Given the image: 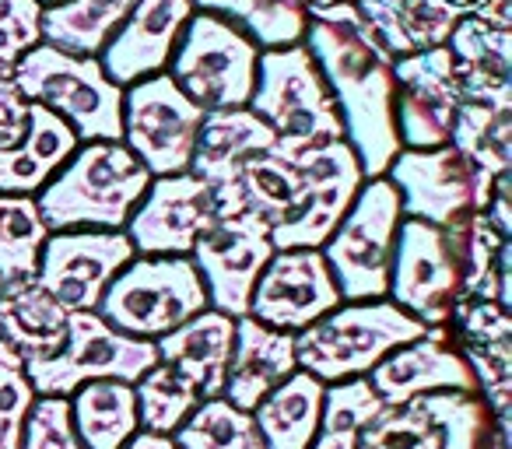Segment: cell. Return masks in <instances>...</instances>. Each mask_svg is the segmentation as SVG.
<instances>
[{
	"label": "cell",
	"instance_id": "6da1fadb",
	"mask_svg": "<svg viewBox=\"0 0 512 449\" xmlns=\"http://www.w3.org/2000/svg\"><path fill=\"white\" fill-rule=\"evenodd\" d=\"M306 11L309 25L302 46L316 60L334 95L344 141L358 155L365 179L386 176L400 151L397 116H393V99H397L393 57L365 29L355 0L309 4Z\"/></svg>",
	"mask_w": 512,
	"mask_h": 449
},
{
	"label": "cell",
	"instance_id": "7a4b0ae2",
	"mask_svg": "<svg viewBox=\"0 0 512 449\" xmlns=\"http://www.w3.org/2000/svg\"><path fill=\"white\" fill-rule=\"evenodd\" d=\"M151 172L123 141L78 144L64 169L36 193V207L50 232L102 229L123 232L127 218L148 193Z\"/></svg>",
	"mask_w": 512,
	"mask_h": 449
},
{
	"label": "cell",
	"instance_id": "3957f363",
	"mask_svg": "<svg viewBox=\"0 0 512 449\" xmlns=\"http://www.w3.org/2000/svg\"><path fill=\"white\" fill-rule=\"evenodd\" d=\"M425 323L393 306L390 299L341 302L295 334V362L320 383L369 376L390 351L425 334Z\"/></svg>",
	"mask_w": 512,
	"mask_h": 449
},
{
	"label": "cell",
	"instance_id": "277c9868",
	"mask_svg": "<svg viewBox=\"0 0 512 449\" xmlns=\"http://www.w3.org/2000/svg\"><path fill=\"white\" fill-rule=\"evenodd\" d=\"M246 106L274 130L278 151L285 155L344 141V123L337 116L334 95L302 43L260 53L256 85Z\"/></svg>",
	"mask_w": 512,
	"mask_h": 449
},
{
	"label": "cell",
	"instance_id": "5b68a950",
	"mask_svg": "<svg viewBox=\"0 0 512 449\" xmlns=\"http://www.w3.org/2000/svg\"><path fill=\"white\" fill-rule=\"evenodd\" d=\"M11 81L29 102L57 113L81 144L123 137V88L109 81L99 57H74L39 43L18 60Z\"/></svg>",
	"mask_w": 512,
	"mask_h": 449
},
{
	"label": "cell",
	"instance_id": "8992f818",
	"mask_svg": "<svg viewBox=\"0 0 512 449\" xmlns=\"http://www.w3.org/2000/svg\"><path fill=\"white\" fill-rule=\"evenodd\" d=\"M400 221V197L390 179H365L337 229L320 246L341 302L386 299Z\"/></svg>",
	"mask_w": 512,
	"mask_h": 449
},
{
	"label": "cell",
	"instance_id": "52a82bcc",
	"mask_svg": "<svg viewBox=\"0 0 512 449\" xmlns=\"http://www.w3.org/2000/svg\"><path fill=\"white\" fill-rule=\"evenodd\" d=\"M204 309L211 306L190 257H134L109 281L95 313L120 334L158 341Z\"/></svg>",
	"mask_w": 512,
	"mask_h": 449
},
{
	"label": "cell",
	"instance_id": "ba28073f",
	"mask_svg": "<svg viewBox=\"0 0 512 449\" xmlns=\"http://www.w3.org/2000/svg\"><path fill=\"white\" fill-rule=\"evenodd\" d=\"M498 421L481 393H425L407 404H386L358 432V449H505Z\"/></svg>",
	"mask_w": 512,
	"mask_h": 449
},
{
	"label": "cell",
	"instance_id": "9c48e42d",
	"mask_svg": "<svg viewBox=\"0 0 512 449\" xmlns=\"http://www.w3.org/2000/svg\"><path fill=\"white\" fill-rule=\"evenodd\" d=\"M256 64H260V46L253 39L242 36L225 18L193 11L165 74L204 113H211V109L246 106L256 85Z\"/></svg>",
	"mask_w": 512,
	"mask_h": 449
},
{
	"label": "cell",
	"instance_id": "30bf717a",
	"mask_svg": "<svg viewBox=\"0 0 512 449\" xmlns=\"http://www.w3.org/2000/svg\"><path fill=\"white\" fill-rule=\"evenodd\" d=\"M158 365L155 341L120 334L99 313H67L64 344L53 358L25 365L36 397H71L92 379H120L134 386Z\"/></svg>",
	"mask_w": 512,
	"mask_h": 449
},
{
	"label": "cell",
	"instance_id": "8fae6325",
	"mask_svg": "<svg viewBox=\"0 0 512 449\" xmlns=\"http://www.w3.org/2000/svg\"><path fill=\"white\" fill-rule=\"evenodd\" d=\"M400 197V214L425 225H453L463 214L484 211L498 179L470 162L453 144L439 148H400L386 169ZM505 179V176H502Z\"/></svg>",
	"mask_w": 512,
	"mask_h": 449
},
{
	"label": "cell",
	"instance_id": "7c38bea8",
	"mask_svg": "<svg viewBox=\"0 0 512 449\" xmlns=\"http://www.w3.org/2000/svg\"><path fill=\"white\" fill-rule=\"evenodd\" d=\"M200 120H204V109L165 71L123 88L120 141L151 176L190 172Z\"/></svg>",
	"mask_w": 512,
	"mask_h": 449
},
{
	"label": "cell",
	"instance_id": "4fadbf2b",
	"mask_svg": "<svg viewBox=\"0 0 512 449\" xmlns=\"http://www.w3.org/2000/svg\"><path fill=\"white\" fill-rule=\"evenodd\" d=\"M271 257V225L249 211L214 218L190 253L193 267L204 281L207 306L232 320L246 316L253 285Z\"/></svg>",
	"mask_w": 512,
	"mask_h": 449
},
{
	"label": "cell",
	"instance_id": "5bb4252c",
	"mask_svg": "<svg viewBox=\"0 0 512 449\" xmlns=\"http://www.w3.org/2000/svg\"><path fill=\"white\" fill-rule=\"evenodd\" d=\"M127 232L71 229L50 232L39 253L32 278L67 309V313H92L99 309L109 281L134 260Z\"/></svg>",
	"mask_w": 512,
	"mask_h": 449
},
{
	"label": "cell",
	"instance_id": "9a60e30c",
	"mask_svg": "<svg viewBox=\"0 0 512 449\" xmlns=\"http://www.w3.org/2000/svg\"><path fill=\"white\" fill-rule=\"evenodd\" d=\"M386 299L425 327H453L460 306V281L439 225L404 218L397 229Z\"/></svg>",
	"mask_w": 512,
	"mask_h": 449
},
{
	"label": "cell",
	"instance_id": "2e32d148",
	"mask_svg": "<svg viewBox=\"0 0 512 449\" xmlns=\"http://www.w3.org/2000/svg\"><path fill=\"white\" fill-rule=\"evenodd\" d=\"M214 218L218 207L211 186L193 172H176L151 176L148 193L134 207L123 232L137 257H190Z\"/></svg>",
	"mask_w": 512,
	"mask_h": 449
},
{
	"label": "cell",
	"instance_id": "e0dca14e",
	"mask_svg": "<svg viewBox=\"0 0 512 449\" xmlns=\"http://www.w3.org/2000/svg\"><path fill=\"white\" fill-rule=\"evenodd\" d=\"M337 306L341 292L320 250H274L253 285L246 316L285 334H302Z\"/></svg>",
	"mask_w": 512,
	"mask_h": 449
},
{
	"label": "cell",
	"instance_id": "ac0fdd59",
	"mask_svg": "<svg viewBox=\"0 0 512 449\" xmlns=\"http://www.w3.org/2000/svg\"><path fill=\"white\" fill-rule=\"evenodd\" d=\"M292 158L306 172V204L288 225L271 232V243L274 250H320L365 183L362 165L348 141L306 148Z\"/></svg>",
	"mask_w": 512,
	"mask_h": 449
},
{
	"label": "cell",
	"instance_id": "d6986e66",
	"mask_svg": "<svg viewBox=\"0 0 512 449\" xmlns=\"http://www.w3.org/2000/svg\"><path fill=\"white\" fill-rule=\"evenodd\" d=\"M393 81H397V116L400 148H439L449 144L453 116L460 106V81L453 71V57L446 46L411 53L393 60Z\"/></svg>",
	"mask_w": 512,
	"mask_h": 449
},
{
	"label": "cell",
	"instance_id": "ffe728a7",
	"mask_svg": "<svg viewBox=\"0 0 512 449\" xmlns=\"http://www.w3.org/2000/svg\"><path fill=\"white\" fill-rule=\"evenodd\" d=\"M365 379L390 407L442 390L477 393V379L449 327H428L421 337L400 344Z\"/></svg>",
	"mask_w": 512,
	"mask_h": 449
},
{
	"label": "cell",
	"instance_id": "44dd1931",
	"mask_svg": "<svg viewBox=\"0 0 512 449\" xmlns=\"http://www.w3.org/2000/svg\"><path fill=\"white\" fill-rule=\"evenodd\" d=\"M190 15V0H137L106 43V50L99 53V64L109 81L127 88L141 78L162 74Z\"/></svg>",
	"mask_w": 512,
	"mask_h": 449
},
{
	"label": "cell",
	"instance_id": "7402d4cb",
	"mask_svg": "<svg viewBox=\"0 0 512 449\" xmlns=\"http://www.w3.org/2000/svg\"><path fill=\"white\" fill-rule=\"evenodd\" d=\"M214 207L218 218L228 214H256L274 229L288 225L306 204V172L299 169L292 155L271 148L246 158L225 186H214Z\"/></svg>",
	"mask_w": 512,
	"mask_h": 449
},
{
	"label": "cell",
	"instance_id": "603a6c76",
	"mask_svg": "<svg viewBox=\"0 0 512 449\" xmlns=\"http://www.w3.org/2000/svg\"><path fill=\"white\" fill-rule=\"evenodd\" d=\"M295 369H299V362H295V334L264 327L253 316H239L221 397L228 404L242 407V411H253Z\"/></svg>",
	"mask_w": 512,
	"mask_h": 449
},
{
	"label": "cell",
	"instance_id": "cb8c5ba5",
	"mask_svg": "<svg viewBox=\"0 0 512 449\" xmlns=\"http://www.w3.org/2000/svg\"><path fill=\"white\" fill-rule=\"evenodd\" d=\"M460 99L512 106V29H491L463 15L446 39Z\"/></svg>",
	"mask_w": 512,
	"mask_h": 449
},
{
	"label": "cell",
	"instance_id": "d4e9b609",
	"mask_svg": "<svg viewBox=\"0 0 512 449\" xmlns=\"http://www.w3.org/2000/svg\"><path fill=\"white\" fill-rule=\"evenodd\" d=\"M271 148H278V137H274V130L249 106L211 109L200 120L197 141H193L190 172L214 190V186H225L246 158Z\"/></svg>",
	"mask_w": 512,
	"mask_h": 449
},
{
	"label": "cell",
	"instance_id": "484cf974",
	"mask_svg": "<svg viewBox=\"0 0 512 449\" xmlns=\"http://www.w3.org/2000/svg\"><path fill=\"white\" fill-rule=\"evenodd\" d=\"M67 334V309L36 278L0 281V341L25 365L53 358Z\"/></svg>",
	"mask_w": 512,
	"mask_h": 449
},
{
	"label": "cell",
	"instance_id": "4316f807",
	"mask_svg": "<svg viewBox=\"0 0 512 449\" xmlns=\"http://www.w3.org/2000/svg\"><path fill=\"white\" fill-rule=\"evenodd\" d=\"M232 337H235L232 316L218 313V309H204V313L190 316L172 334L158 337L155 341L158 362L172 365L179 376L190 379L193 390L200 393V400L221 397L228 355H232Z\"/></svg>",
	"mask_w": 512,
	"mask_h": 449
},
{
	"label": "cell",
	"instance_id": "83f0119b",
	"mask_svg": "<svg viewBox=\"0 0 512 449\" xmlns=\"http://www.w3.org/2000/svg\"><path fill=\"white\" fill-rule=\"evenodd\" d=\"M78 134L57 113L29 102V130L18 144L0 148V193L36 197L67 158L78 151Z\"/></svg>",
	"mask_w": 512,
	"mask_h": 449
},
{
	"label": "cell",
	"instance_id": "f1b7e54d",
	"mask_svg": "<svg viewBox=\"0 0 512 449\" xmlns=\"http://www.w3.org/2000/svg\"><path fill=\"white\" fill-rule=\"evenodd\" d=\"M355 8L393 60L446 46L453 25L463 18L449 0H355Z\"/></svg>",
	"mask_w": 512,
	"mask_h": 449
},
{
	"label": "cell",
	"instance_id": "f546056e",
	"mask_svg": "<svg viewBox=\"0 0 512 449\" xmlns=\"http://www.w3.org/2000/svg\"><path fill=\"white\" fill-rule=\"evenodd\" d=\"M323 390L309 372L295 369L278 390L267 393L260 404L253 407V421L260 428L264 449H309L320 432V414H323Z\"/></svg>",
	"mask_w": 512,
	"mask_h": 449
},
{
	"label": "cell",
	"instance_id": "4dcf8cb0",
	"mask_svg": "<svg viewBox=\"0 0 512 449\" xmlns=\"http://www.w3.org/2000/svg\"><path fill=\"white\" fill-rule=\"evenodd\" d=\"M71 421L85 449H123L137 432L134 386L120 379H92L71 393Z\"/></svg>",
	"mask_w": 512,
	"mask_h": 449
},
{
	"label": "cell",
	"instance_id": "1f68e13d",
	"mask_svg": "<svg viewBox=\"0 0 512 449\" xmlns=\"http://www.w3.org/2000/svg\"><path fill=\"white\" fill-rule=\"evenodd\" d=\"M137 0H57L43 8V43L74 57H99Z\"/></svg>",
	"mask_w": 512,
	"mask_h": 449
},
{
	"label": "cell",
	"instance_id": "d6a6232c",
	"mask_svg": "<svg viewBox=\"0 0 512 449\" xmlns=\"http://www.w3.org/2000/svg\"><path fill=\"white\" fill-rule=\"evenodd\" d=\"M193 11L225 18L228 25L249 36L260 53L285 50L306 39L309 11L302 0H190Z\"/></svg>",
	"mask_w": 512,
	"mask_h": 449
},
{
	"label": "cell",
	"instance_id": "836d02e7",
	"mask_svg": "<svg viewBox=\"0 0 512 449\" xmlns=\"http://www.w3.org/2000/svg\"><path fill=\"white\" fill-rule=\"evenodd\" d=\"M449 144L491 172L495 179L509 176L512 165V106H495V102L460 99L449 130Z\"/></svg>",
	"mask_w": 512,
	"mask_h": 449
},
{
	"label": "cell",
	"instance_id": "e575fe53",
	"mask_svg": "<svg viewBox=\"0 0 512 449\" xmlns=\"http://www.w3.org/2000/svg\"><path fill=\"white\" fill-rule=\"evenodd\" d=\"M176 449H264L253 414L228 404L225 397H207L190 418L172 432Z\"/></svg>",
	"mask_w": 512,
	"mask_h": 449
},
{
	"label": "cell",
	"instance_id": "d590c367",
	"mask_svg": "<svg viewBox=\"0 0 512 449\" xmlns=\"http://www.w3.org/2000/svg\"><path fill=\"white\" fill-rule=\"evenodd\" d=\"M50 236L36 197L0 193V281L32 278Z\"/></svg>",
	"mask_w": 512,
	"mask_h": 449
},
{
	"label": "cell",
	"instance_id": "8d00e7d4",
	"mask_svg": "<svg viewBox=\"0 0 512 449\" xmlns=\"http://www.w3.org/2000/svg\"><path fill=\"white\" fill-rule=\"evenodd\" d=\"M134 400H137V425L144 432L172 435L190 418L193 407L200 404V393L172 365L158 362L155 369H148L134 383Z\"/></svg>",
	"mask_w": 512,
	"mask_h": 449
},
{
	"label": "cell",
	"instance_id": "74e56055",
	"mask_svg": "<svg viewBox=\"0 0 512 449\" xmlns=\"http://www.w3.org/2000/svg\"><path fill=\"white\" fill-rule=\"evenodd\" d=\"M36 404L25 362L0 341V449H22L25 418Z\"/></svg>",
	"mask_w": 512,
	"mask_h": 449
},
{
	"label": "cell",
	"instance_id": "f35d334b",
	"mask_svg": "<svg viewBox=\"0 0 512 449\" xmlns=\"http://www.w3.org/2000/svg\"><path fill=\"white\" fill-rule=\"evenodd\" d=\"M43 43L39 0H0V78H11L18 60Z\"/></svg>",
	"mask_w": 512,
	"mask_h": 449
},
{
	"label": "cell",
	"instance_id": "ab89813d",
	"mask_svg": "<svg viewBox=\"0 0 512 449\" xmlns=\"http://www.w3.org/2000/svg\"><path fill=\"white\" fill-rule=\"evenodd\" d=\"M383 407L386 404L379 400V393L372 390L365 376L327 383V390H323L320 428H351V432H362Z\"/></svg>",
	"mask_w": 512,
	"mask_h": 449
},
{
	"label": "cell",
	"instance_id": "60d3db41",
	"mask_svg": "<svg viewBox=\"0 0 512 449\" xmlns=\"http://www.w3.org/2000/svg\"><path fill=\"white\" fill-rule=\"evenodd\" d=\"M22 449H85L74 432L71 400L67 397H36L25 418Z\"/></svg>",
	"mask_w": 512,
	"mask_h": 449
},
{
	"label": "cell",
	"instance_id": "b9f144b4",
	"mask_svg": "<svg viewBox=\"0 0 512 449\" xmlns=\"http://www.w3.org/2000/svg\"><path fill=\"white\" fill-rule=\"evenodd\" d=\"M449 330H453V337H460V344H491V341H509L512 320L502 302L467 299L456 306L453 327Z\"/></svg>",
	"mask_w": 512,
	"mask_h": 449
},
{
	"label": "cell",
	"instance_id": "7bdbcfd3",
	"mask_svg": "<svg viewBox=\"0 0 512 449\" xmlns=\"http://www.w3.org/2000/svg\"><path fill=\"white\" fill-rule=\"evenodd\" d=\"M29 130V99L11 78H0V148L18 144Z\"/></svg>",
	"mask_w": 512,
	"mask_h": 449
},
{
	"label": "cell",
	"instance_id": "ee69618b",
	"mask_svg": "<svg viewBox=\"0 0 512 449\" xmlns=\"http://www.w3.org/2000/svg\"><path fill=\"white\" fill-rule=\"evenodd\" d=\"M467 18H477L491 29H512V0H474Z\"/></svg>",
	"mask_w": 512,
	"mask_h": 449
},
{
	"label": "cell",
	"instance_id": "f6af8a7d",
	"mask_svg": "<svg viewBox=\"0 0 512 449\" xmlns=\"http://www.w3.org/2000/svg\"><path fill=\"white\" fill-rule=\"evenodd\" d=\"M309 449H358V432H351V428H320Z\"/></svg>",
	"mask_w": 512,
	"mask_h": 449
},
{
	"label": "cell",
	"instance_id": "bcb514c9",
	"mask_svg": "<svg viewBox=\"0 0 512 449\" xmlns=\"http://www.w3.org/2000/svg\"><path fill=\"white\" fill-rule=\"evenodd\" d=\"M123 449H176V442H172V435H158V432H144V428H137Z\"/></svg>",
	"mask_w": 512,
	"mask_h": 449
},
{
	"label": "cell",
	"instance_id": "7dc6e473",
	"mask_svg": "<svg viewBox=\"0 0 512 449\" xmlns=\"http://www.w3.org/2000/svg\"><path fill=\"white\" fill-rule=\"evenodd\" d=\"M302 4L309 8V4H334V0H302Z\"/></svg>",
	"mask_w": 512,
	"mask_h": 449
},
{
	"label": "cell",
	"instance_id": "c3c4849f",
	"mask_svg": "<svg viewBox=\"0 0 512 449\" xmlns=\"http://www.w3.org/2000/svg\"><path fill=\"white\" fill-rule=\"evenodd\" d=\"M39 4H43V8H50V4H57V0H39Z\"/></svg>",
	"mask_w": 512,
	"mask_h": 449
}]
</instances>
